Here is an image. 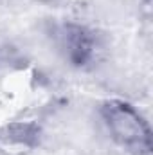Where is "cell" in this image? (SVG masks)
<instances>
[{
	"label": "cell",
	"instance_id": "obj_4",
	"mask_svg": "<svg viewBox=\"0 0 153 155\" xmlns=\"http://www.w3.org/2000/svg\"><path fill=\"white\" fill-rule=\"evenodd\" d=\"M13 63H16V65L22 63L16 49H13L9 45H0V69H9Z\"/></svg>",
	"mask_w": 153,
	"mask_h": 155
},
{
	"label": "cell",
	"instance_id": "obj_2",
	"mask_svg": "<svg viewBox=\"0 0 153 155\" xmlns=\"http://www.w3.org/2000/svg\"><path fill=\"white\" fill-rule=\"evenodd\" d=\"M52 40L61 58L74 69H88L99 60L101 40L88 25L61 22L52 27Z\"/></svg>",
	"mask_w": 153,
	"mask_h": 155
},
{
	"label": "cell",
	"instance_id": "obj_1",
	"mask_svg": "<svg viewBox=\"0 0 153 155\" xmlns=\"http://www.w3.org/2000/svg\"><path fill=\"white\" fill-rule=\"evenodd\" d=\"M99 117L119 148L132 155H151V128L132 103L110 97L99 105Z\"/></svg>",
	"mask_w": 153,
	"mask_h": 155
},
{
	"label": "cell",
	"instance_id": "obj_5",
	"mask_svg": "<svg viewBox=\"0 0 153 155\" xmlns=\"http://www.w3.org/2000/svg\"><path fill=\"white\" fill-rule=\"evenodd\" d=\"M34 2H38V4H45V5H49V4H54V2H58V0H34Z\"/></svg>",
	"mask_w": 153,
	"mask_h": 155
},
{
	"label": "cell",
	"instance_id": "obj_3",
	"mask_svg": "<svg viewBox=\"0 0 153 155\" xmlns=\"http://www.w3.org/2000/svg\"><path fill=\"white\" fill-rule=\"evenodd\" d=\"M43 128L34 119L9 121L0 126V155H29L38 150Z\"/></svg>",
	"mask_w": 153,
	"mask_h": 155
},
{
	"label": "cell",
	"instance_id": "obj_6",
	"mask_svg": "<svg viewBox=\"0 0 153 155\" xmlns=\"http://www.w3.org/2000/svg\"><path fill=\"white\" fill-rule=\"evenodd\" d=\"M150 4H151V0H144V5L146 7H150Z\"/></svg>",
	"mask_w": 153,
	"mask_h": 155
}]
</instances>
